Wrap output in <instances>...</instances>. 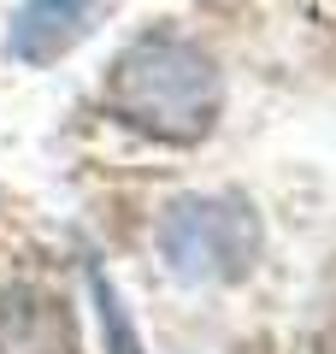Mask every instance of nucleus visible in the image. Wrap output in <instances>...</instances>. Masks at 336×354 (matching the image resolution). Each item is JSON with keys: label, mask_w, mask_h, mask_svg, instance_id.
Returning <instances> with one entry per match:
<instances>
[{"label": "nucleus", "mask_w": 336, "mask_h": 354, "mask_svg": "<svg viewBox=\"0 0 336 354\" xmlns=\"http://www.w3.org/2000/svg\"><path fill=\"white\" fill-rule=\"evenodd\" d=\"M95 6L100 0H24L12 12V30H6V53L18 65H53L88 36Z\"/></svg>", "instance_id": "nucleus-4"}, {"label": "nucleus", "mask_w": 336, "mask_h": 354, "mask_svg": "<svg viewBox=\"0 0 336 354\" xmlns=\"http://www.w3.org/2000/svg\"><path fill=\"white\" fill-rule=\"evenodd\" d=\"M224 83L212 59L183 36H142L106 71V113L153 142H200L218 124Z\"/></svg>", "instance_id": "nucleus-1"}, {"label": "nucleus", "mask_w": 336, "mask_h": 354, "mask_svg": "<svg viewBox=\"0 0 336 354\" xmlns=\"http://www.w3.org/2000/svg\"><path fill=\"white\" fill-rule=\"evenodd\" d=\"M0 354H77V319L48 290H0Z\"/></svg>", "instance_id": "nucleus-3"}, {"label": "nucleus", "mask_w": 336, "mask_h": 354, "mask_svg": "<svg viewBox=\"0 0 336 354\" xmlns=\"http://www.w3.org/2000/svg\"><path fill=\"white\" fill-rule=\"evenodd\" d=\"M88 290H95V307H100V337H106V354H142V337H136L124 301H118V290L106 283L100 266H88Z\"/></svg>", "instance_id": "nucleus-5"}, {"label": "nucleus", "mask_w": 336, "mask_h": 354, "mask_svg": "<svg viewBox=\"0 0 336 354\" xmlns=\"http://www.w3.org/2000/svg\"><path fill=\"white\" fill-rule=\"evenodd\" d=\"M160 254L189 283H236L260 254V218L242 195H183L160 218Z\"/></svg>", "instance_id": "nucleus-2"}]
</instances>
